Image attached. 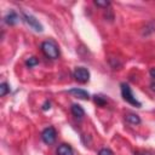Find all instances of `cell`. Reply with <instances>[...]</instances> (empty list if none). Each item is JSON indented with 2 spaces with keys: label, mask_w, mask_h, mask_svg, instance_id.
<instances>
[{
  "label": "cell",
  "mask_w": 155,
  "mask_h": 155,
  "mask_svg": "<svg viewBox=\"0 0 155 155\" xmlns=\"http://www.w3.org/2000/svg\"><path fill=\"white\" fill-rule=\"evenodd\" d=\"M41 51L44 52V54L47 58H51V59H56L59 56V50H58L57 45L51 40L44 41L41 44Z\"/></svg>",
  "instance_id": "cell-1"
},
{
  "label": "cell",
  "mask_w": 155,
  "mask_h": 155,
  "mask_svg": "<svg viewBox=\"0 0 155 155\" xmlns=\"http://www.w3.org/2000/svg\"><path fill=\"white\" fill-rule=\"evenodd\" d=\"M121 94H122V98H124L127 103H130V104H132V105H134V107H137V108H139V107L142 105L140 102L137 101V98H136L134 94L132 93L131 87H130L127 84H125V82L121 84Z\"/></svg>",
  "instance_id": "cell-2"
},
{
  "label": "cell",
  "mask_w": 155,
  "mask_h": 155,
  "mask_svg": "<svg viewBox=\"0 0 155 155\" xmlns=\"http://www.w3.org/2000/svg\"><path fill=\"white\" fill-rule=\"evenodd\" d=\"M22 16H23L24 22H25L30 28H33L35 31H42V30H44L42 25L40 24V22H39L34 16L28 15V13H25V12H23V13H22Z\"/></svg>",
  "instance_id": "cell-3"
},
{
  "label": "cell",
  "mask_w": 155,
  "mask_h": 155,
  "mask_svg": "<svg viewBox=\"0 0 155 155\" xmlns=\"http://www.w3.org/2000/svg\"><path fill=\"white\" fill-rule=\"evenodd\" d=\"M56 136H57V133H56V130H54L53 127H47V128H45V130L42 131V133H41V138H42L44 143H46V144H48V145H51V144L54 143Z\"/></svg>",
  "instance_id": "cell-4"
},
{
  "label": "cell",
  "mask_w": 155,
  "mask_h": 155,
  "mask_svg": "<svg viewBox=\"0 0 155 155\" xmlns=\"http://www.w3.org/2000/svg\"><path fill=\"white\" fill-rule=\"evenodd\" d=\"M74 78L76 81L81 82V84H85L90 80V73L86 68H82V67H79L74 70Z\"/></svg>",
  "instance_id": "cell-5"
},
{
  "label": "cell",
  "mask_w": 155,
  "mask_h": 155,
  "mask_svg": "<svg viewBox=\"0 0 155 155\" xmlns=\"http://www.w3.org/2000/svg\"><path fill=\"white\" fill-rule=\"evenodd\" d=\"M69 93L76 96L80 99H88L90 98L88 92L85 91V90H82V88H71V90H69Z\"/></svg>",
  "instance_id": "cell-6"
},
{
  "label": "cell",
  "mask_w": 155,
  "mask_h": 155,
  "mask_svg": "<svg viewBox=\"0 0 155 155\" xmlns=\"http://www.w3.org/2000/svg\"><path fill=\"white\" fill-rule=\"evenodd\" d=\"M18 21H19V16H18L16 12H13V11H11L10 13H7V15L5 16V22H6L7 24H10V25L16 24Z\"/></svg>",
  "instance_id": "cell-7"
},
{
  "label": "cell",
  "mask_w": 155,
  "mask_h": 155,
  "mask_svg": "<svg viewBox=\"0 0 155 155\" xmlns=\"http://www.w3.org/2000/svg\"><path fill=\"white\" fill-rule=\"evenodd\" d=\"M57 155H73V149L69 144H61L57 149Z\"/></svg>",
  "instance_id": "cell-8"
},
{
  "label": "cell",
  "mask_w": 155,
  "mask_h": 155,
  "mask_svg": "<svg viewBox=\"0 0 155 155\" xmlns=\"http://www.w3.org/2000/svg\"><path fill=\"white\" fill-rule=\"evenodd\" d=\"M71 114L75 116V117H82L84 115H85V110L82 109V107L81 105H79V104H73L71 105Z\"/></svg>",
  "instance_id": "cell-9"
},
{
  "label": "cell",
  "mask_w": 155,
  "mask_h": 155,
  "mask_svg": "<svg viewBox=\"0 0 155 155\" xmlns=\"http://www.w3.org/2000/svg\"><path fill=\"white\" fill-rule=\"evenodd\" d=\"M125 119H126L127 122H130L132 125H139L140 124V117L138 115H136V114H127L125 116Z\"/></svg>",
  "instance_id": "cell-10"
},
{
  "label": "cell",
  "mask_w": 155,
  "mask_h": 155,
  "mask_svg": "<svg viewBox=\"0 0 155 155\" xmlns=\"http://www.w3.org/2000/svg\"><path fill=\"white\" fill-rule=\"evenodd\" d=\"M8 92H10V86H8V84H7V82H2V84L0 85V96L4 97V96H6Z\"/></svg>",
  "instance_id": "cell-11"
},
{
  "label": "cell",
  "mask_w": 155,
  "mask_h": 155,
  "mask_svg": "<svg viewBox=\"0 0 155 155\" xmlns=\"http://www.w3.org/2000/svg\"><path fill=\"white\" fill-rule=\"evenodd\" d=\"M94 5L98 6V7L107 8L108 6H110V1H107V0H96L94 1Z\"/></svg>",
  "instance_id": "cell-12"
},
{
  "label": "cell",
  "mask_w": 155,
  "mask_h": 155,
  "mask_svg": "<svg viewBox=\"0 0 155 155\" xmlns=\"http://www.w3.org/2000/svg\"><path fill=\"white\" fill-rule=\"evenodd\" d=\"M38 63H39V61H38L35 57H30V58H28V59L25 61V64H27V67H29V68L36 65Z\"/></svg>",
  "instance_id": "cell-13"
},
{
  "label": "cell",
  "mask_w": 155,
  "mask_h": 155,
  "mask_svg": "<svg viewBox=\"0 0 155 155\" xmlns=\"http://www.w3.org/2000/svg\"><path fill=\"white\" fill-rule=\"evenodd\" d=\"M94 102L98 104V105H101V107H103L107 102H105V99L102 97V96H94Z\"/></svg>",
  "instance_id": "cell-14"
},
{
  "label": "cell",
  "mask_w": 155,
  "mask_h": 155,
  "mask_svg": "<svg viewBox=\"0 0 155 155\" xmlns=\"http://www.w3.org/2000/svg\"><path fill=\"white\" fill-rule=\"evenodd\" d=\"M98 155H113V151L110 149H108V148H103V149L99 150Z\"/></svg>",
  "instance_id": "cell-15"
},
{
  "label": "cell",
  "mask_w": 155,
  "mask_h": 155,
  "mask_svg": "<svg viewBox=\"0 0 155 155\" xmlns=\"http://www.w3.org/2000/svg\"><path fill=\"white\" fill-rule=\"evenodd\" d=\"M51 108V103L48 102V101H46L44 104H42V110H47V109H50Z\"/></svg>",
  "instance_id": "cell-16"
},
{
  "label": "cell",
  "mask_w": 155,
  "mask_h": 155,
  "mask_svg": "<svg viewBox=\"0 0 155 155\" xmlns=\"http://www.w3.org/2000/svg\"><path fill=\"white\" fill-rule=\"evenodd\" d=\"M150 76H151L153 79H155V68L150 69Z\"/></svg>",
  "instance_id": "cell-17"
},
{
  "label": "cell",
  "mask_w": 155,
  "mask_h": 155,
  "mask_svg": "<svg viewBox=\"0 0 155 155\" xmlns=\"http://www.w3.org/2000/svg\"><path fill=\"white\" fill-rule=\"evenodd\" d=\"M138 155H151L150 153H148V151H143V153H139Z\"/></svg>",
  "instance_id": "cell-18"
},
{
  "label": "cell",
  "mask_w": 155,
  "mask_h": 155,
  "mask_svg": "<svg viewBox=\"0 0 155 155\" xmlns=\"http://www.w3.org/2000/svg\"><path fill=\"white\" fill-rule=\"evenodd\" d=\"M151 90L155 91V84H151Z\"/></svg>",
  "instance_id": "cell-19"
}]
</instances>
